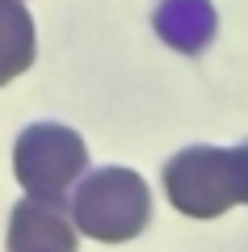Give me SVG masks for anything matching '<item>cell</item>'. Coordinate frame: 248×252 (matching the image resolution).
<instances>
[{
	"mask_svg": "<svg viewBox=\"0 0 248 252\" xmlns=\"http://www.w3.org/2000/svg\"><path fill=\"white\" fill-rule=\"evenodd\" d=\"M164 193L185 219H219L231 206H248V139L240 147H181L164 164Z\"/></svg>",
	"mask_w": 248,
	"mask_h": 252,
	"instance_id": "cell-1",
	"label": "cell"
},
{
	"mask_svg": "<svg viewBox=\"0 0 248 252\" xmlns=\"http://www.w3.org/2000/svg\"><path fill=\"white\" fill-rule=\"evenodd\" d=\"M68 215L76 223L80 235H89L97 244H126L139 240L151 227V189L135 168H93L80 177V185L71 189Z\"/></svg>",
	"mask_w": 248,
	"mask_h": 252,
	"instance_id": "cell-2",
	"label": "cell"
},
{
	"mask_svg": "<svg viewBox=\"0 0 248 252\" xmlns=\"http://www.w3.org/2000/svg\"><path fill=\"white\" fill-rule=\"evenodd\" d=\"M13 172L30 198L63 206L89 172V143L63 122H30L13 143Z\"/></svg>",
	"mask_w": 248,
	"mask_h": 252,
	"instance_id": "cell-3",
	"label": "cell"
},
{
	"mask_svg": "<svg viewBox=\"0 0 248 252\" xmlns=\"http://www.w3.org/2000/svg\"><path fill=\"white\" fill-rule=\"evenodd\" d=\"M76 223L59 202L42 198H21L9 210V252H76Z\"/></svg>",
	"mask_w": 248,
	"mask_h": 252,
	"instance_id": "cell-4",
	"label": "cell"
},
{
	"mask_svg": "<svg viewBox=\"0 0 248 252\" xmlns=\"http://www.w3.org/2000/svg\"><path fill=\"white\" fill-rule=\"evenodd\" d=\"M151 30L177 55H206L219 38V13L211 0H160L151 9Z\"/></svg>",
	"mask_w": 248,
	"mask_h": 252,
	"instance_id": "cell-5",
	"label": "cell"
},
{
	"mask_svg": "<svg viewBox=\"0 0 248 252\" xmlns=\"http://www.w3.org/2000/svg\"><path fill=\"white\" fill-rule=\"evenodd\" d=\"M38 55V34L34 17L21 0H0V89L30 72V63Z\"/></svg>",
	"mask_w": 248,
	"mask_h": 252,
	"instance_id": "cell-6",
	"label": "cell"
}]
</instances>
